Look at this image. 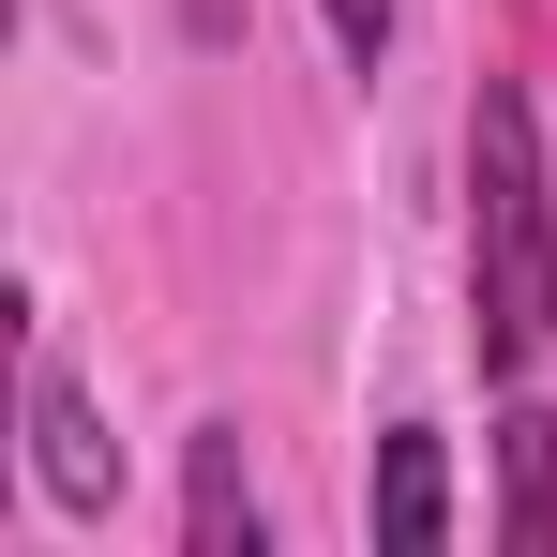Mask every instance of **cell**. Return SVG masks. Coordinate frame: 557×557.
I'll return each mask as SVG.
<instances>
[{"label":"cell","mask_w":557,"mask_h":557,"mask_svg":"<svg viewBox=\"0 0 557 557\" xmlns=\"http://www.w3.org/2000/svg\"><path fill=\"white\" fill-rule=\"evenodd\" d=\"M467 332H482V376H543L557 347V166L543 106L512 76H482L467 106Z\"/></svg>","instance_id":"cell-1"},{"label":"cell","mask_w":557,"mask_h":557,"mask_svg":"<svg viewBox=\"0 0 557 557\" xmlns=\"http://www.w3.org/2000/svg\"><path fill=\"white\" fill-rule=\"evenodd\" d=\"M30 467H46V497L91 528V512H121V467H106V437H91V392L61 362H30Z\"/></svg>","instance_id":"cell-2"},{"label":"cell","mask_w":557,"mask_h":557,"mask_svg":"<svg viewBox=\"0 0 557 557\" xmlns=\"http://www.w3.org/2000/svg\"><path fill=\"white\" fill-rule=\"evenodd\" d=\"M182 543H196V557H272V512H257V482H242V437H226V422L182 453Z\"/></svg>","instance_id":"cell-3"},{"label":"cell","mask_w":557,"mask_h":557,"mask_svg":"<svg viewBox=\"0 0 557 557\" xmlns=\"http://www.w3.org/2000/svg\"><path fill=\"white\" fill-rule=\"evenodd\" d=\"M376 543H392V557H437V543H453V467H437L422 422L376 437Z\"/></svg>","instance_id":"cell-4"},{"label":"cell","mask_w":557,"mask_h":557,"mask_svg":"<svg viewBox=\"0 0 557 557\" xmlns=\"http://www.w3.org/2000/svg\"><path fill=\"white\" fill-rule=\"evenodd\" d=\"M497 467H512V543L543 557V543H557V422H543V407L497 422Z\"/></svg>","instance_id":"cell-5"},{"label":"cell","mask_w":557,"mask_h":557,"mask_svg":"<svg viewBox=\"0 0 557 557\" xmlns=\"http://www.w3.org/2000/svg\"><path fill=\"white\" fill-rule=\"evenodd\" d=\"M332 46H347V61H376V46H392V0H332Z\"/></svg>","instance_id":"cell-6"}]
</instances>
